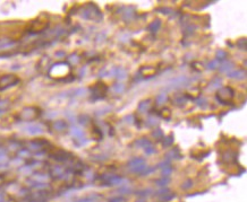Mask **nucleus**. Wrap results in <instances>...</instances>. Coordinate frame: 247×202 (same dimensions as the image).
<instances>
[{
    "label": "nucleus",
    "instance_id": "nucleus-1",
    "mask_svg": "<svg viewBox=\"0 0 247 202\" xmlns=\"http://www.w3.org/2000/svg\"><path fill=\"white\" fill-rule=\"evenodd\" d=\"M100 181L104 186H124L127 184V181L123 176L115 174H104L100 176Z\"/></svg>",
    "mask_w": 247,
    "mask_h": 202
},
{
    "label": "nucleus",
    "instance_id": "nucleus-48",
    "mask_svg": "<svg viewBox=\"0 0 247 202\" xmlns=\"http://www.w3.org/2000/svg\"><path fill=\"white\" fill-rule=\"evenodd\" d=\"M160 198H161V200H163V201H170L171 199L175 198V195L172 194V193H170V192H169V193H167V194L161 195Z\"/></svg>",
    "mask_w": 247,
    "mask_h": 202
},
{
    "label": "nucleus",
    "instance_id": "nucleus-46",
    "mask_svg": "<svg viewBox=\"0 0 247 202\" xmlns=\"http://www.w3.org/2000/svg\"><path fill=\"white\" fill-rule=\"evenodd\" d=\"M160 115H161L163 119H169V117H170V115H171V113H170V110L163 109L161 111V114H160Z\"/></svg>",
    "mask_w": 247,
    "mask_h": 202
},
{
    "label": "nucleus",
    "instance_id": "nucleus-37",
    "mask_svg": "<svg viewBox=\"0 0 247 202\" xmlns=\"http://www.w3.org/2000/svg\"><path fill=\"white\" fill-rule=\"evenodd\" d=\"M161 172H162V176H170L172 173V167L170 165H168V166L161 168Z\"/></svg>",
    "mask_w": 247,
    "mask_h": 202
},
{
    "label": "nucleus",
    "instance_id": "nucleus-15",
    "mask_svg": "<svg viewBox=\"0 0 247 202\" xmlns=\"http://www.w3.org/2000/svg\"><path fill=\"white\" fill-rule=\"evenodd\" d=\"M50 174L56 179H61L65 174V168L63 166H52L50 169Z\"/></svg>",
    "mask_w": 247,
    "mask_h": 202
},
{
    "label": "nucleus",
    "instance_id": "nucleus-32",
    "mask_svg": "<svg viewBox=\"0 0 247 202\" xmlns=\"http://www.w3.org/2000/svg\"><path fill=\"white\" fill-rule=\"evenodd\" d=\"M220 64H221V61H219L218 59H213V60L207 64V69H210V70H214V69H217V68L220 67Z\"/></svg>",
    "mask_w": 247,
    "mask_h": 202
},
{
    "label": "nucleus",
    "instance_id": "nucleus-11",
    "mask_svg": "<svg viewBox=\"0 0 247 202\" xmlns=\"http://www.w3.org/2000/svg\"><path fill=\"white\" fill-rule=\"evenodd\" d=\"M49 145L48 141H45L44 139H41V140H33V141H30L27 143V147L30 150H41L44 146Z\"/></svg>",
    "mask_w": 247,
    "mask_h": 202
},
{
    "label": "nucleus",
    "instance_id": "nucleus-47",
    "mask_svg": "<svg viewBox=\"0 0 247 202\" xmlns=\"http://www.w3.org/2000/svg\"><path fill=\"white\" fill-rule=\"evenodd\" d=\"M144 151H145L146 155H149V156H150V155H153V153H155V151H157V150H155V148H154L153 145H152V146L145 148V149H144Z\"/></svg>",
    "mask_w": 247,
    "mask_h": 202
},
{
    "label": "nucleus",
    "instance_id": "nucleus-23",
    "mask_svg": "<svg viewBox=\"0 0 247 202\" xmlns=\"http://www.w3.org/2000/svg\"><path fill=\"white\" fill-rule=\"evenodd\" d=\"M150 107H151V101H150V99H144V101L139 102V111L141 113L149 112Z\"/></svg>",
    "mask_w": 247,
    "mask_h": 202
},
{
    "label": "nucleus",
    "instance_id": "nucleus-13",
    "mask_svg": "<svg viewBox=\"0 0 247 202\" xmlns=\"http://www.w3.org/2000/svg\"><path fill=\"white\" fill-rule=\"evenodd\" d=\"M229 78L237 79V80H243L246 78V71L245 69H237V70H232L228 74Z\"/></svg>",
    "mask_w": 247,
    "mask_h": 202
},
{
    "label": "nucleus",
    "instance_id": "nucleus-17",
    "mask_svg": "<svg viewBox=\"0 0 247 202\" xmlns=\"http://www.w3.org/2000/svg\"><path fill=\"white\" fill-rule=\"evenodd\" d=\"M220 71L221 72H227V74H229L230 71L234 70V68H235V64L232 63V62H230V61H222L220 64Z\"/></svg>",
    "mask_w": 247,
    "mask_h": 202
},
{
    "label": "nucleus",
    "instance_id": "nucleus-33",
    "mask_svg": "<svg viewBox=\"0 0 247 202\" xmlns=\"http://www.w3.org/2000/svg\"><path fill=\"white\" fill-rule=\"evenodd\" d=\"M172 143H173V137H172V135H168V137H165V138H163V147H165V148L171 147Z\"/></svg>",
    "mask_w": 247,
    "mask_h": 202
},
{
    "label": "nucleus",
    "instance_id": "nucleus-34",
    "mask_svg": "<svg viewBox=\"0 0 247 202\" xmlns=\"http://www.w3.org/2000/svg\"><path fill=\"white\" fill-rule=\"evenodd\" d=\"M152 135H153V138H155L157 140H162V139L165 138L163 132H162L161 129H157V130H154V131L152 132Z\"/></svg>",
    "mask_w": 247,
    "mask_h": 202
},
{
    "label": "nucleus",
    "instance_id": "nucleus-20",
    "mask_svg": "<svg viewBox=\"0 0 247 202\" xmlns=\"http://www.w3.org/2000/svg\"><path fill=\"white\" fill-rule=\"evenodd\" d=\"M31 201L33 202H43L45 201V199H47V193H44L43 191H40L38 193H34L30 197Z\"/></svg>",
    "mask_w": 247,
    "mask_h": 202
},
{
    "label": "nucleus",
    "instance_id": "nucleus-8",
    "mask_svg": "<svg viewBox=\"0 0 247 202\" xmlns=\"http://www.w3.org/2000/svg\"><path fill=\"white\" fill-rule=\"evenodd\" d=\"M38 116V110L35 107H25L21 112V117L24 121H31L34 120Z\"/></svg>",
    "mask_w": 247,
    "mask_h": 202
},
{
    "label": "nucleus",
    "instance_id": "nucleus-10",
    "mask_svg": "<svg viewBox=\"0 0 247 202\" xmlns=\"http://www.w3.org/2000/svg\"><path fill=\"white\" fill-rule=\"evenodd\" d=\"M111 75H113L116 77L120 82L124 81V80H126L128 77V74L126 69H124L121 67H118V68H113V70H111Z\"/></svg>",
    "mask_w": 247,
    "mask_h": 202
},
{
    "label": "nucleus",
    "instance_id": "nucleus-40",
    "mask_svg": "<svg viewBox=\"0 0 247 202\" xmlns=\"http://www.w3.org/2000/svg\"><path fill=\"white\" fill-rule=\"evenodd\" d=\"M158 119L157 117H154V116H151L149 117V120H147V127H155L158 125Z\"/></svg>",
    "mask_w": 247,
    "mask_h": 202
},
{
    "label": "nucleus",
    "instance_id": "nucleus-9",
    "mask_svg": "<svg viewBox=\"0 0 247 202\" xmlns=\"http://www.w3.org/2000/svg\"><path fill=\"white\" fill-rule=\"evenodd\" d=\"M24 131L30 135H39L44 132V128L41 124H28L27 127L24 128Z\"/></svg>",
    "mask_w": 247,
    "mask_h": 202
},
{
    "label": "nucleus",
    "instance_id": "nucleus-56",
    "mask_svg": "<svg viewBox=\"0 0 247 202\" xmlns=\"http://www.w3.org/2000/svg\"><path fill=\"white\" fill-rule=\"evenodd\" d=\"M4 200H5L4 193H0V202H4Z\"/></svg>",
    "mask_w": 247,
    "mask_h": 202
},
{
    "label": "nucleus",
    "instance_id": "nucleus-21",
    "mask_svg": "<svg viewBox=\"0 0 247 202\" xmlns=\"http://www.w3.org/2000/svg\"><path fill=\"white\" fill-rule=\"evenodd\" d=\"M165 157L168 159H180L181 158V153H180V150L178 148H173V149H170L167 153Z\"/></svg>",
    "mask_w": 247,
    "mask_h": 202
},
{
    "label": "nucleus",
    "instance_id": "nucleus-2",
    "mask_svg": "<svg viewBox=\"0 0 247 202\" xmlns=\"http://www.w3.org/2000/svg\"><path fill=\"white\" fill-rule=\"evenodd\" d=\"M81 16L84 19H93L95 22H101L103 19V15H102L101 10L94 4H87V6L83 9Z\"/></svg>",
    "mask_w": 247,
    "mask_h": 202
},
{
    "label": "nucleus",
    "instance_id": "nucleus-38",
    "mask_svg": "<svg viewBox=\"0 0 247 202\" xmlns=\"http://www.w3.org/2000/svg\"><path fill=\"white\" fill-rule=\"evenodd\" d=\"M68 61H69L71 64H77L79 62V56L74 53V54L69 56V58H68Z\"/></svg>",
    "mask_w": 247,
    "mask_h": 202
},
{
    "label": "nucleus",
    "instance_id": "nucleus-14",
    "mask_svg": "<svg viewBox=\"0 0 247 202\" xmlns=\"http://www.w3.org/2000/svg\"><path fill=\"white\" fill-rule=\"evenodd\" d=\"M100 200H101V195L99 193H92V194L77 199L75 202H99Z\"/></svg>",
    "mask_w": 247,
    "mask_h": 202
},
{
    "label": "nucleus",
    "instance_id": "nucleus-52",
    "mask_svg": "<svg viewBox=\"0 0 247 202\" xmlns=\"http://www.w3.org/2000/svg\"><path fill=\"white\" fill-rule=\"evenodd\" d=\"M7 161H8L7 155H1V156H0V165L6 164V163H7Z\"/></svg>",
    "mask_w": 247,
    "mask_h": 202
},
{
    "label": "nucleus",
    "instance_id": "nucleus-43",
    "mask_svg": "<svg viewBox=\"0 0 247 202\" xmlns=\"http://www.w3.org/2000/svg\"><path fill=\"white\" fill-rule=\"evenodd\" d=\"M9 106V102L7 99H4V101H0V112H2L4 110H6Z\"/></svg>",
    "mask_w": 247,
    "mask_h": 202
},
{
    "label": "nucleus",
    "instance_id": "nucleus-3",
    "mask_svg": "<svg viewBox=\"0 0 247 202\" xmlns=\"http://www.w3.org/2000/svg\"><path fill=\"white\" fill-rule=\"evenodd\" d=\"M234 97H235V90L230 86L221 87L217 93V99L225 105H228Z\"/></svg>",
    "mask_w": 247,
    "mask_h": 202
},
{
    "label": "nucleus",
    "instance_id": "nucleus-19",
    "mask_svg": "<svg viewBox=\"0 0 247 202\" xmlns=\"http://www.w3.org/2000/svg\"><path fill=\"white\" fill-rule=\"evenodd\" d=\"M135 146L139 147V148L145 149V148H147V147L152 146V142H151L147 138H141V139H137V140L135 141Z\"/></svg>",
    "mask_w": 247,
    "mask_h": 202
},
{
    "label": "nucleus",
    "instance_id": "nucleus-5",
    "mask_svg": "<svg viewBox=\"0 0 247 202\" xmlns=\"http://www.w3.org/2000/svg\"><path fill=\"white\" fill-rule=\"evenodd\" d=\"M105 93H107V87L103 82H97V85L93 87L92 89V97H93L94 101H97V99H102V98L105 96Z\"/></svg>",
    "mask_w": 247,
    "mask_h": 202
},
{
    "label": "nucleus",
    "instance_id": "nucleus-24",
    "mask_svg": "<svg viewBox=\"0 0 247 202\" xmlns=\"http://www.w3.org/2000/svg\"><path fill=\"white\" fill-rule=\"evenodd\" d=\"M67 127H68L67 123L63 120H58V121H56V122H53V129L58 132L65 131V130L67 129Z\"/></svg>",
    "mask_w": 247,
    "mask_h": 202
},
{
    "label": "nucleus",
    "instance_id": "nucleus-35",
    "mask_svg": "<svg viewBox=\"0 0 247 202\" xmlns=\"http://www.w3.org/2000/svg\"><path fill=\"white\" fill-rule=\"evenodd\" d=\"M226 58H227V52L226 51H223V50H218L217 51V58L215 59H218L219 61H225Z\"/></svg>",
    "mask_w": 247,
    "mask_h": 202
},
{
    "label": "nucleus",
    "instance_id": "nucleus-54",
    "mask_svg": "<svg viewBox=\"0 0 247 202\" xmlns=\"http://www.w3.org/2000/svg\"><path fill=\"white\" fill-rule=\"evenodd\" d=\"M22 163H23L22 158H19V159H18V158H16L15 161H13V164H14V165H22Z\"/></svg>",
    "mask_w": 247,
    "mask_h": 202
},
{
    "label": "nucleus",
    "instance_id": "nucleus-12",
    "mask_svg": "<svg viewBox=\"0 0 247 202\" xmlns=\"http://www.w3.org/2000/svg\"><path fill=\"white\" fill-rule=\"evenodd\" d=\"M135 16H136V14H135V8L134 7H125L124 8L121 17H123V19L125 20V22H127V23L131 22V20L135 18Z\"/></svg>",
    "mask_w": 247,
    "mask_h": 202
},
{
    "label": "nucleus",
    "instance_id": "nucleus-27",
    "mask_svg": "<svg viewBox=\"0 0 247 202\" xmlns=\"http://www.w3.org/2000/svg\"><path fill=\"white\" fill-rule=\"evenodd\" d=\"M31 184H32V187L35 189V190H38V191H44L45 189L49 187V185L47 183H39V182H34V181H32Z\"/></svg>",
    "mask_w": 247,
    "mask_h": 202
},
{
    "label": "nucleus",
    "instance_id": "nucleus-44",
    "mask_svg": "<svg viewBox=\"0 0 247 202\" xmlns=\"http://www.w3.org/2000/svg\"><path fill=\"white\" fill-rule=\"evenodd\" d=\"M151 192H152V191H151V190H149V189H146V190H142V191H139V193H137V195H139V198H141V199H143V198H144V197H147V195L150 194Z\"/></svg>",
    "mask_w": 247,
    "mask_h": 202
},
{
    "label": "nucleus",
    "instance_id": "nucleus-50",
    "mask_svg": "<svg viewBox=\"0 0 247 202\" xmlns=\"http://www.w3.org/2000/svg\"><path fill=\"white\" fill-rule=\"evenodd\" d=\"M86 93V89H84V88H78V89L75 90V96H78V97H82V96H84Z\"/></svg>",
    "mask_w": 247,
    "mask_h": 202
},
{
    "label": "nucleus",
    "instance_id": "nucleus-6",
    "mask_svg": "<svg viewBox=\"0 0 247 202\" xmlns=\"http://www.w3.org/2000/svg\"><path fill=\"white\" fill-rule=\"evenodd\" d=\"M18 78L14 75H6L0 78V89H6L8 87H11L18 82Z\"/></svg>",
    "mask_w": 247,
    "mask_h": 202
},
{
    "label": "nucleus",
    "instance_id": "nucleus-55",
    "mask_svg": "<svg viewBox=\"0 0 247 202\" xmlns=\"http://www.w3.org/2000/svg\"><path fill=\"white\" fill-rule=\"evenodd\" d=\"M1 155H6V150H5V148H0V156Z\"/></svg>",
    "mask_w": 247,
    "mask_h": 202
},
{
    "label": "nucleus",
    "instance_id": "nucleus-7",
    "mask_svg": "<svg viewBox=\"0 0 247 202\" xmlns=\"http://www.w3.org/2000/svg\"><path fill=\"white\" fill-rule=\"evenodd\" d=\"M51 158H52L53 161H59V163H66V161H69L73 159V155L67 153V151H65V150L59 149L51 155Z\"/></svg>",
    "mask_w": 247,
    "mask_h": 202
},
{
    "label": "nucleus",
    "instance_id": "nucleus-29",
    "mask_svg": "<svg viewBox=\"0 0 247 202\" xmlns=\"http://www.w3.org/2000/svg\"><path fill=\"white\" fill-rule=\"evenodd\" d=\"M236 157H237V155L236 153H234L232 151H227V153H223V156H222V158H223V161H234L235 159H236Z\"/></svg>",
    "mask_w": 247,
    "mask_h": 202
},
{
    "label": "nucleus",
    "instance_id": "nucleus-31",
    "mask_svg": "<svg viewBox=\"0 0 247 202\" xmlns=\"http://www.w3.org/2000/svg\"><path fill=\"white\" fill-rule=\"evenodd\" d=\"M167 101H168V95L165 93H161L158 95L157 97V104L158 105H163L165 103H167Z\"/></svg>",
    "mask_w": 247,
    "mask_h": 202
},
{
    "label": "nucleus",
    "instance_id": "nucleus-49",
    "mask_svg": "<svg viewBox=\"0 0 247 202\" xmlns=\"http://www.w3.org/2000/svg\"><path fill=\"white\" fill-rule=\"evenodd\" d=\"M193 186V181L192 180H187L186 182H184L183 183V189L184 190H188V189H191V187Z\"/></svg>",
    "mask_w": 247,
    "mask_h": 202
},
{
    "label": "nucleus",
    "instance_id": "nucleus-25",
    "mask_svg": "<svg viewBox=\"0 0 247 202\" xmlns=\"http://www.w3.org/2000/svg\"><path fill=\"white\" fill-rule=\"evenodd\" d=\"M49 177H50V176L47 175V174H40V173H38V174H34V175L32 176V181L39 182V183H45V182L49 180Z\"/></svg>",
    "mask_w": 247,
    "mask_h": 202
},
{
    "label": "nucleus",
    "instance_id": "nucleus-26",
    "mask_svg": "<svg viewBox=\"0 0 247 202\" xmlns=\"http://www.w3.org/2000/svg\"><path fill=\"white\" fill-rule=\"evenodd\" d=\"M169 183H170V177L169 176H162L161 179L155 181V184L159 187H165Z\"/></svg>",
    "mask_w": 247,
    "mask_h": 202
},
{
    "label": "nucleus",
    "instance_id": "nucleus-53",
    "mask_svg": "<svg viewBox=\"0 0 247 202\" xmlns=\"http://www.w3.org/2000/svg\"><path fill=\"white\" fill-rule=\"evenodd\" d=\"M124 120H125V121L128 120L127 123H133V122H134V115H127L125 119H124Z\"/></svg>",
    "mask_w": 247,
    "mask_h": 202
},
{
    "label": "nucleus",
    "instance_id": "nucleus-16",
    "mask_svg": "<svg viewBox=\"0 0 247 202\" xmlns=\"http://www.w3.org/2000/svg\"><path fill=\"white\" fill-rule=\"evenodd\" d=\"M70 135L73 137V138H75L76 140H79V139L84 138V131H83L81 128L76 127V125H74V127L70 128Z\"/></svg>",
    "mask_w": 247,
    "mask_h": 202
},
{
    "label": "nucleus",
    "instance_id": "nucleus-41",
    "mask_svg": "<svg viewBox=\"0 0 247 202\" xmlns=\"http://www.w3.org/2000/svg\"><path fill=\"white\" fill-rule=\"evenodd\" d=\"M196 103H197V105H199L200 107H202V109H205L206 104H207L206 99H205V98H203V97L197 98V99H196Z\"/></svg>",
    "mask_w": 247,
    "mask_h": 202
},
{
    "label": "nucleus",
    "instance_id": "nucleus-18",
    "mask_svg": "<svg viewBox=\"0 0 247 202\" xmlns=\"http://www.w3.org/2000/svg\"><path fill=\"white\" fill-rule=\"evenodd\" d=\"M160 27H161V20H160V19H155V20H153V22L147 26V31L152 34H155L158 31L160 30Z\"/></svg>",
    "mask_w": 247,
    "mask_h": 202
},
{
    "label": "nucleus",
    "instance_id": "nucleus-4",
    "mask_svg": "<svg viewBox=\"0 0 247 202\" xmlns=\"http://www.w3.org/2000/svg\"><path fill=\"white\" fill-rule=\"evenodd\" d=\"M191 82V79L188 77H185V76H180V77H177V78L172 79L171 81L169 82L168 85V89H178V88H181V87H185L189 85Z\"/></svg>",
    "mask_w": 247,
    "mask_h": 202
},
{
    "label": "nucleus",
    "instance_id": "nucleus-39",
    "mask_svg": "<svg viewBox=\"0 0 247 202\" xmlns=\"http://www.w3.org/2000/svg\"><path fill=\"white\" fill-rule=\"evenodd\" d=\"M159 11H160V13H162L163 15H168V16H170L171 14H175V11L172 10V9H170V8H167V7L160 8V9H159Z\"/></svg>",
    "mask_w": 247,
    "mask_h": 202
},
{
    "label": "nucleus",
    "instance_id": "nucleus-45",
    "mask_svg": "<svg viewBox=\"0 0 247 202\" xmlns=\"http://www.w3.org/2000/svg\"><path fill=\"white\" fill-rule=\"evenodd\" d=\"M19 172L23 173V174H31V173H32V167H31V166L21 167V168H19Z\"/></svg>",
    "mask_w": 247,
    "mask_h": 202
},
{
    "label": "nucleus",
    "instance_id": "nucleus-28",
    "mask_svg": "<svg viewBox=\"0 0 247 202\" xmlns=\"http://www.w3.org/2000/svg\"><path fill=\"white\" fill-rule=\"evenodd\" d=\"M221 84H222V80H221L220 77H215V78L210 82V89H217V88H221Z\"/></svg>",
    "mask_w": 247,
    "mask_h": 202
},
{
    "label": "nucleus",
    "instance_id": "nucleus-30",
    "mask_svg": "<svg viewBox=\"0 0 247 202\" xmlns=\"http://www.w3.org/2000/svg\"><path fill=\"white\" fill-rule=\"evenodd\" d=\"M112 89L115 93L117 94H121L125 92V89H126V87H125V85L124 84H121V82H116L115 85L112 86Z\"/></svg>",
    "mask_w": 247,
    "mask_h": 202
},
{
    "label": "nucleus",
    "instance_id": "nucleus-57",
    "mask_svg": "<svg viewBox=\"0 0 247 202\" xmlns=\"http://www.w3.org/2000/svg\"><path fill=\"white\" fill-rule=\"evenodd\" d=\"M136 202H146V201H145V200H144V199H141V198H139V200H136Z\"/></svg>",
    "mask_w": 247,
    "mask_h": 202
},
{
    "label": "nucleus",
    "instance_id": "nucleus-51",
    "mask_svg": "<svg viewBox=\"0 0 247 202\" xmlns=\"http://www.w3.org/2000/svg\"><path fill=\"white\" fill-rule=\"evenodd\" d=\"M18 155L22 158L28 157V156H30V151H28L27 149H22V150H19V151H18Z\"/></svg>",
    "mask_w": 247,
    "mask_h": 202
},
{
    "label": "nucleus",
    "instance_id": "nucleus-42",
    "mask_svg": "<svg viewBox=\"0 0 247 202\" xmlns=\"http://www.w3.org/2000/svg\"><path fill=\"white\" fill-rule=\"evenodd\" d=\"M108 202H127V201H126V199L124 198V197L118 195V197H113V198H111Z\"/></svg>",
    "mask_w": 247,
    "mask_h": 202
},
{
    "label": "nucleus",
    "instance_id": "nucleus-22",
    "mask_svg": "<svg viewBox=\"0 0 247 202\" xmlns=\"http://www.w3.org/2000/svg\"><path fill=\"white\" fill-rule=\"evenodd\" d=\"M142 165H145V161H144L143 158H139V157L133 158L131 161H128L129 168H135V167H139V166H142Z\"/></svg>",
    "mask_w": 247,
    "mask_h": 202
},
{
    "label": "nucleus",
    "instance_id": "nucleus-36",
    "mask_svg": "<svg viewBox=\"0 0 247 202\" xmlns=\"http://www.w3.org/2000/svg\"><path fill=\"white\" fill-rule=\"evenodd\" d=\"M237 45H238V48H239L240 50H243V51H246V50H247V41H246V38H240V40H238V42H237Z\"/></svg>",
    "mask_w": 247,
    "mask_h": 202
}]
</instances>
